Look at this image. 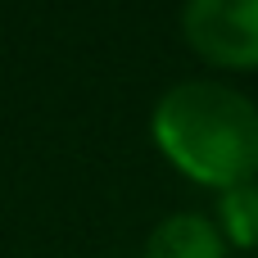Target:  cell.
Wrapping results in <instances>:
<instances>
[{"label":"cell","instance_id":"obj_4","mask_svg":"<svg viewBox=\"0 0 258 258\" xmlns=\"http://www.w3.org/2000/svg\"><path fill=\"white\" fill-rule=\"evenodd\" d=\"M218 222H222V231H227L231 245H240V249L258 245V186L254 181H240V186H227L222 190Z\"/></svg>","mask_w":258,"mask_h":258},{"label":"cell","instance_id":"obj_2","mask_svg":"<svg viewBox=\"0 0 258 258\" xmlns=\"http://www.w3.org/2000/svg\"><path fill=\"white\" fill-rule=\"evenodd\" d=\"M186 41L222 68H258V0H186Z\"/></svg>","mask_w":258,"mask_h":258},{"label":"cell","instance_id":"obj_1","mask_svg":"<svg viewBox=\"0 0 258 258\" xmlns=\"http://www.w3.org/2000/svg\"><path fill=\"white\" fill-rule=\"evenodd\" d=\"M154 141L200 186H240L258 172V104L222 82H181L154 104Z\"/></svg>","mask_w":258,"mask_h":258},{"label":"cell","instance_id":"obj_3","mask_svg":"<svg viewBox=\"0 0 258 258\" xmlns=\"http://www.w3.org/2000/svg\"><path fill=\"white\" fill-rule=\"evenodd\" d=\"M145 258H227V240L204 213H172L154 227Z\"/></svg>","mask_w":258,"mask_h":258}]
</instances>
